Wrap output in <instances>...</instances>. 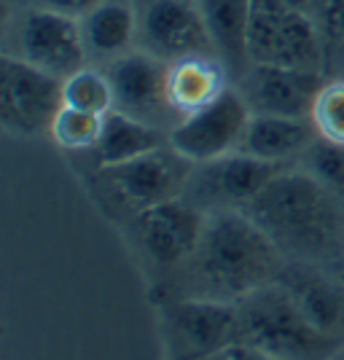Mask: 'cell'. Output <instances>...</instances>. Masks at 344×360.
I'll return each mask as SVG.
<instances>
[{
	"label": "cell",
	"mask_w": 344,
	"mask_h": 360,
	"mask_svg": "<svg viewBox=\"0 0 344 360\" xmlns=\"http://www.w3.org/2000/svg\"><path fill=\"white\" fill-rule=\"evenodd\" d=\"M205 25L215 46V57L226 68H237L245 73L248 62V19H250V0H196Z\"/></svg>",
	"instance_id": "obj_19"
},
{
	"label": "cell",
	"mask_w": 344,
	"mask_h": 360,
	"mask_svg": "<svg viewBox=\"0 0 344 360\" xmlns=\"http://www.w3.org/2000/svg\"><path fill=\"white\" fill-rule=\"evenodd\" d=\"M210 360H277V358H272L269 352H264V349H258L253 345L234 342V345H229L221 352H215Z\"/></svg>",
	"instance_id": "obj_27"
},
{
	"label": "cell",
	"mask_w": 344,
	"mask_h": 360,
	"mask_svg": "<svg viewBox=\"0 0 344 360\" xmlns=\"http://www.w3.org/2000/svg\"><path fill=\"white\" fill-rule=\"evenodd\" d=\"M312 124L317 135L344 146V81H326L312 105Z\"/></svg>",
	"instance_id": "obj_23"
},
{
	"label": "cell",
	"mask_w": 344,
	"mask_h": 360,
	"mask_svg": "<svg viewBox=\"0 0 344 360\" xmlns=\"http://www.w3.org/2000/svg\"><path fill=\"white\" fill-rule=\"evenodd\" d=\"M137 46L165 62L212 54L215 46L196 0H148L140 8Z\"/></svg>",
	"instance_id": "obj_12"
},
{
	"label": "cell",
	"mask_w": 344,
	"mask_h": 360,
	"mask_svg": "<svg viewBox=\"0 0 344 360\" xmlns=\"http://www.w3.org/2000/svg\"><path fill=\"white\" fill-rule=\"evenodd\" d=\"M336 360H344V347L339 349V352H336Z\"/></svg>",
	"instance_id": "obj_29"
},
{
	"label": "cell",
	"mask_w": 344,
	"mask_h": 360,
	"mask_svg": "<svg viewBox=\"0 0 344 360\" xmlns=\"http://www.w3.org/2000/svg\"><path fill=\"white\" fill-rule=\"evenodd\" d=\"M103 70L110 78L116 110L129 113L140 121H148L153 127L175 116L170 108V100H167L170 62L159 60V57L148 54L146 49L135 46L127 54L108 62Z\"/></svg>",
	"instance_id": "obj_13"
},
{
	"label": "cell",
	"mask_w": 344,
	"mask_h": 360,
	"mask_svg": "<svg viewBox=\"0 0 344 360\" xmlns=\"http://www.w3.org/2000/svg\"><path fill=\"white\" fill-rule=\"evenodd\" d=\"M323 73L293 70L280 65H248L240 73L237 89L245 97L250 113L310 119L317 94L323 89Z\"/></svg>",
	"instance_id": "obj_14"
},
{
	"label": "cell",
	"mask_w": 344,
	"mask_h": 360,
	"mask_svg": "<svg viewBox=\"0 0 344 360\" xmlns=\"http://www.w3.org/2000/svg\"><path fill=\"white\" fill-rule=\"evenodd\" d=\"M229 89L226 65L212 54H196L186 60L170 62L167 73V100L178 121L199 108L210 105Z\"/></svg>",
	"instance_id": "obj_16"
},
{
	"label": "cell",
	"mask_w": 344,
	"mask_h": 360,
	"mask_svg": "<svg viewBox=\"0 0 344 360\" xmlns=\"http://www.w3.org/2000/svg\"><path fill=\"white\" fill-rule=\"evenodd\" d=\"M16 57L60 81L87 68L89 54L78 16L32 6L16 25Z\"/></svg>",
	"instance_id": "obj_11"
},
{
	"label": "cell",
	"mask_w": 344,
	"mask_h": 360,
	"mask_svg": "<svg viewBox=\"0 0 344 360\" xmlns=\"http://www.w3.org/2000/svg\"><path fill=\"white\" fill-rule=\"evenodd\" d=\"M304 162H307V172H312L317 180L344 194V146L317 137L304 150Z\"/></svg>",
	"instance_id": "obj_24"
},
{
	"label": "cell",
	"mask_w": 344,
	"mask_h": 360,
	"mask_svg": "<svg viewBox=\"0 0 344 360\" xmlns=\"http://www.w3.org/2000/svg\"><path fill=\"white\" fill-rule=\"evenodd\" d=\"M312 119H285V116H261L253 113L245 129L240 150L250 153L261 162L283 165L293 156H304V150L317 140Z\"/></svg>",
	"instance_id": "obj_17"
},
{
	"label": "cell",
	"mask_w": 344,
	"mask_h": 360,
	"mask_svg": "<svg viewBox=\"0 0 344 360\" xmlns=\"http://www.w3.org/2000/svg\"><path fill=\"white\" fill-rule=\"evenodd\" d=\"M205 224H208V212L194 207L186 196H178L132 215L127 221V229H129V242L135 245L146 266L165 274V271H178L191 258L202 240Z\"/></svg>",
	"instance_id": "obj_6"
},
{
	"label": "cell",
	"mask_w": 344,
	"mask_h": 360,
	"mask_svg": "<svg viewBox=\"0 0 344 360\" xmlns=\"http://www.w3.org/2000/svg\"><path fill=\"white\" fill-rule=\"evenodd\" d=\"M291 290L296 293L301 309L323 333L339 339L344 330V290L326 277H301L291 283ZM342 342V339H339Z\"/></svg>",
	"instance_id": "obj_20"
},
{
	"label": "cell",
	"mask_w": 344,
	"mask_h": 360,
	"mask_svg": "<svg viewBox=\"0 0 344 360\" xmlns=\"http://www.w3.org/2000/svg\"><path fill=\"white\" fill-rule=\"evenodd\" d=\"M250 116L253 113L240 89L229 86L210 105L199 108L194 113L183 116L178 124H172L170 146L186 159H191L194 165L226 156L231 150H240Z\"/></svg>",
	"instance_id": "obj_10"
},
{
	"label": "cell",
	"mask_w": 344,
	"mask_h": 360,
	"mask_svg": "<svg viewBox=\"0 0 344 360\" xmlns=\"http://www.w3.org/2000/svg\"><path fill=\"white\" fill-rule=\"evenodd\" d=\"M103 119L105 116H97V113L62 105L49 135L65 150H91L100 140V132H103Z\"/></svg>",
	"instance_id": "obj_22"
},
{
	"label": "cell",
	"mask_w": 344,
	"mask_h": 360,
	"mask_svg": "<svg viewBox=\"0 0 344 360\" xmlns=\"http://www.w3.org/2000/svg\"><path fill=\"white\" fill-rule=\"evenodd\" d=\"M283 250L245 210L210 212L202 240L180 266L183 296L237 304L261 288L280 283Z\"/></svg>",
	"instance_id": "obj_1"
},
{
	"label": "cell",
	"mask_w": 344,
	"mask_h": 360,
	"mask_svg": "<svg viewBox=\"0 0 344 360\" xmlns=\"http://www.w3.org/2000/svg\"><path fill=\"white\" fill-rule=\"evenodd\" d=\"M245 212L283 255L310 264L344 258V194L307 169H280Z\"/></svg>",
	"instance_id": "obj_2"
},
{
	"label": "cell",
	"mask_w": 344,
	"mask_h": 360,
	"mask_svg": "<svg viewBox=\"0 0 344 360\" xmlns=\"http://www.w3.org/2000/svg\"><path fill=\"white\" fill-rule=\"evenodd\" d=\"M100 0H32L35 8H46V11H57V14L68 16H84Z\"/></svg>",
	"instance_id": "obj_26"
},
{
	"label": "cell",
	"mask_w": 344,
	"mask_h": 360,
	"mask_svg": "<svg viewBox=\"0 0 344 360\" xmlns=\"http://www.w3.org/2000/svg\"><path fill=\"white\" fill-rule=\"evenodd\" d=\"M170 360H210L240 342L237 304L210 299H172L162 309Z\"/></svg>",
	"instance_id": "obj_7"
},
{
	"label": "cell",
	"mask_w": 344,
	"mask_h": 360,
	"mask_svg": "<svg viewBox=\"0 0 344 360\" xmlns=\"http://www.w3.org/2000/svg\"><path fill=\"white\" fill-rule=\"evenodd\" d=\"M89 60L108 62L137 46L140 11L132 0H100L84 16H78Z\"/></svg>",
	"instance_id": "obj_15"
},
{
	"label": "cell",
	"mask_w": 344,
	"mask_h": 360,
	"mask_svg": "<svg viewBox=\"0 0 344 360\" xmlns=\"http://www.w3.org/2000/svg\"><path fill=\"white\" fill-rule=\"evenodd\" d=\"M329 44L317 19L285 0H250L248 62L323 73Z\"/></svg>",
	"instance_id": "obj_4"
},
{
	"label": "cell",
	"mask_w": 344,
	"mask_h": 360,
	"mask_svg": "<svg viewBox=\"0 0 344 360\" xmlns=\"http://www.w3.org/2000/svg\"><path fill=\"white\" fill-rule=\"evenodd\" d=\"M280 169V165L261 162L245 150H231L226 156L194 165L183 196L208 215L240 207L245 210Z\"/></svg>",
	"instance_id": "obj_9"
},
{
	"label": "cell",
	"mask_w": 344,
	"mask_h": 360,
	"mask_svg": "<svg viewBox=\"0 0 344 360\" xmlns=\"http://www.w3.org/2000/svg\"><path fill=\"white\" fill-rule=\"evenodd\" d=\"M167 143H170V132H165L162 127H153L148 121H140L113 108L110 113H105L103 132L97 146L91 148V156L97 167H113L146 156Z\"/></svg>",
	"instance_id": "obj_18"
},
{
	"label": "cell",
	"mask_w": 344,
	"mask_h": 360,
	"mask_svg": "<svg viewBox=\"0 0 344 360\" xmlns=\"http://www.w3.org/2000/svg\"><path fill=\"white\" fill-rule=\"evenodd\" d=\"M240 342L269 352L277 360H326L342 349V342L314 326L288 285L255 290L237 301Z\"/></svg>",
	"instance_id": "obj_3"
},
{
	"label": "cell",
	"mask_w": 344,
	"mask_h": 360,
	"mask_svg": "<svg viewBox=\"0 0 344 360\" xmlns=\"http://www.w3.org/2000/svg\"><path fill=\"white\" fill-rule=\"evenodd\" d=\"M312 16L317 19L326 44L344 41V0H312Z\"/></svg>",
	"instance_id": "obj_25"
},
{
	"label": "cell",
	"mask_w": 344,
	"mask_h": 360,
	"mask_svg": "<svg viewBox=\"0 0 344 360\" xmlns=\"http://www.w3.org/2000/svg\"><path fill=\"white\" fill-rule=\"evenodd\" d=\"M62 81L16 54L0 60V121L8 132L35 137L51 132L62 110Z\"/></svg>",
	"instance_id": "obj_8"
},
{
	"label": "cell",
	"mask_w": 344,
	"mask_h": 360,
	"mask_svg": "<svg viewBox=\"0 0 344 360\" xmlns=\"http://www.w3.org/2000/svg\"><path fill=\"white\" fill-rule=\"evenodd\" d=\"M288 6H293V8H299V11H307V14H312V0H285Z\"/></svg>",
	"instance_id": "obj_28"
},
{
	"label": "cell",
	"mask_w": 344,
	"mask_h": 360,
	"mask_svg": "<svg viewBox=\"0 0 344 360\" xmlns=\"http://www.w3.org/2000/svg\"><path fill=\"white\" fill-rule=\"evenodd\" d=\"M191 172H194V162L167 143L132 162L97 167L94 183L100 186V191L108 196L113 207H119L127 218H132L153 205L186 194Z\"/></svg>",
	"instance_id": "obj_5"
},
{
	"label": "cell",
	"mask_w": 344,
	"mask_h": 360,
	"mask_svg": "<svg viewBox=\"0 0 344 360\" xmlns=\"http://www.w3.org/2000/svg\"><path fill=\"white\" fill-rule=\"evenodd\" d=\"M62 103L68 108L97 113V116L110 113L116 108V100H113V86H110L108 73L87 65L75 70L73 75H68L62 81Z\"/></svg>",
	"instance_id": "obj_21"
}]
</instances>
